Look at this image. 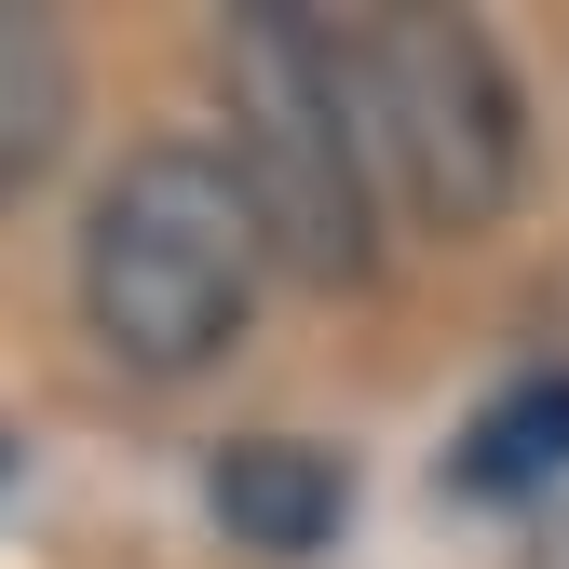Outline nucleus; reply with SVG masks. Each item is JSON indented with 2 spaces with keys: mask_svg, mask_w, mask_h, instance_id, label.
<instances>
[{
  "mask_svg": "<svg viewBox=\"0 0 569 569\" xmlns=\"http://www.w3.org/2000/svg\"><path fill=\"white\" fill-rule=\"evenodd\" d=\"M258 203L218 150H136L109 190H96V218H82V326L122 352V367H150V380H190V367H218V352L244 339L258 312Z\"/></svg>",
  "mask_w": 569,
  "mask_h": 569,
  "instance_id": "obj_1",
  "label": "nucleus"
},
{
  "mask_svg": "<svg viewBox=\"0 0 569 569\" xmlns=\"http://www.w3.org/2000/svg\"><path fill=\"white\" fill-rule=\"evenodd\" d=\"M218 54H231V177L271 258L312 284H352L367 271V122H352L339 28H312L299 0H244Z\"/></svg>",
  "mask_w": 569,
  "mask_h": 569,
  "instance_id": "obj_2",
  "label": "nucleus"
},
{
  "mask_svg": "<svg viewBox=\"0 0 569 569\" xmlns=\"http://www.w3.org/2000/svg\"><path fill=\"white\" fill-rule=\"evenodd\" d=\"M352 68V122H367V163L420 203L435 231H488L516 203V82L488 54L475 14H435V0H393V14H352L339 28Z\"/></svg>",
  "mask_w": 569,
  "mask_h": 569,
  "instance_id": "obj_3",
  "label": "nucleus"
},
{
  "mask_svg": "<svg viewBox=\"0 0 569 569\" xmlns=\"http://www.w3.org/2000/svg\"><path fill=\"white\" fill-rule=\"evenodd\" d=\"M203 502L244 556H326L352 516V475H339V448H299V435H231L203 461Z\"/></svg>",
  "mask_w": 569,
  "mask_h": 569,
  "instance_id": "obj_4",
  "label": "nucleus"
},
{
  "mask_svg": "<svg viewBox=\"0 0 569 569\" xmlns=\"http://www.w3.org/2000/svg\"><path fill=\"white\" fill-rule=\"evenodd\" d=\"M448 475L475 488V502H529V488H556V475H569V380H516V393H488V407L461 420Z\"/></svg>",
  "mask_w": 569,
  "mask_h": 569,
  "instance_id": "obj_5",
  "label": "nucleus"
},
{
  "mask_svg": "<svg viewBox=\"0 0 569 569\" xmlns=\"http://www.w3.org/2000/svg\"><path fill=\"white\" fill-rule=\"evenodd\" d=\"M68 150V41L41 14H0V203Z\"/></svg>",
  "mask_w": 569,
  "mask_h": 569,
  "instance_id": "obj_6",
  "label": "nucleus"
},
{
  "mask_svg": "<svg viewBox=\"0 0 569 569\" xmlns=\"http://www.w3.org/2000/svg\"><path fill=\"white\" fill-rule=\"evenodd\" d=\"M0 475H14V435H0Z\"/></svg>",
  "mask_w": 569,
  "mask_h": 569,
  "instance_id": "obj_7",
  "label": "nucleus"
}]
</instances>
